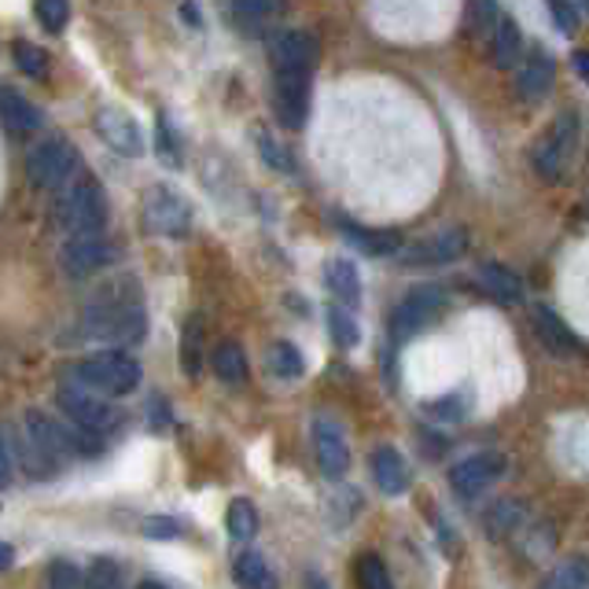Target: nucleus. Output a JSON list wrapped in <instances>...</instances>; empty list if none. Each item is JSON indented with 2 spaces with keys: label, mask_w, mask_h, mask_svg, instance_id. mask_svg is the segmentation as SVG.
I'll use <instances>...</instances> for the list:
<instances>
[{
  "label": "nucleus",
  "mask_w": 589,
  "mask_h": 589,
  "mask_svg": "<svg viewBox=\"0 0 589 589\" xmlns=\"http://www.w3.org/2000/svg\"><path fill=\"white\" fill-rule=\"evenodd\" d=\"M78 335L96 343L134 346L148 335V310L137 292H111L89 303L78 317Z\"/></svg>",
  "instance_id": "obj_1"
},
{
  "label": "nucleus",
  "mask_w": 589,
  "mask_h": 589,
  "mask_svg": "<svg viewBox=\"0 0 589 589\" xmlns=\"http://www.w3.org/2000/svg\"><path fill=\"white\" fill-rule=\"evenodd\" d=\"M52 222L63 228L67 236L78 233H104L107 225V196L100 177L92 170H78L63 188H56Z\"/></svg>",
  "instance_id": "obj_2"
},
{
  "label": "nucleus",
  "mask_w": 589,
  "mask_h": 589,
  "mask_svg": "<svg viewBox=\"0 0 589 589\" xmlns=\"http://www.w3.org/2000/svg\"><path fill=\"white\" fill-rule=\"evenodd\" d=\"M70 380L92 394H104V399H126V394L137 391L140 365H137V357H129L122 351H104V354L81 357L78 365H70Z\"/></svg>",
  "instance_id": "obj_3"
},
{
  "label": "nucleus",
  "mask_w": 589,
  "mask_h": 589,
  "mask_svg": "<svg viewBox=\"0 0 589 589\" xmlns=\"http://www.w3.org/2000/svg\"><path fill=\"white\" fill-rule=\"evenodd\" d=\"M575 148H579V115H563L557 118L542 137H538L534 151H531V163L538 177H546V181H560L563 174H568V166L575 159Z\"/></svg>",
  "instance_id": "obj_4"
},
{
  "label": "nucleus",
  "mask_w": 589,
  "mask_h": 589,
  "mask_svg": "<svg viewBox=\"0 0 589 589\" xmlns=\"http://www.w3.org/2000/svg\"><path fill=\"white\" fill-rule=\"evenodd\" d=\"M446 306H450V295L442 292V287H435V284L413 287V292H409L391 314V340L394 343L413 340V335L424 332L431 321H439V314Z\"/></svg>",
  "instance_id": "obj_5"
},
{
  "label": "nucleus",
  "mask_w": 589,
  "mask_h": 589,
  "mask_svg": "<svg viewBox=\"0 0 589 589\" xmlns=\"http://www.w3.org/2000/svg\"><path fill=\"white\" fill-rule=\"evenodd\" d=\"M78 174V148L67 137H45L27 155V177L38 188H63Z\"/></svg>",
  "instance_id": "obj_6"
},
{
  "label": "nucleus",
  "mask_w": 589,
  "mask_h": 589,
  "mask_svg": "<svg viewBox=\"0 0 589 589\" xmlns=\"http://www.w3.org/2000/svg\"><path fill=\"white\" fill-rule=\"evenodd\" d=\"M56 405L70 416V424L100 431V435H107V431H115L118 424H122V413H118L111 402H104V394H92L86 387H78V383L59 387L56 391Z\"/></svg>",
  "instance_id": "obj_7"
},
{
  "label": "nucleus",
  "mask_w": 589,
  "mask_h": 589,
  "mask_svg": "<svg viewBox=\"0 0 589 589\" xmlns=\"http://www.w3.org/2000/svg\"><path fill=\"white\" fill-rule=\"evenodd\" d=\"M468 251V233L464 228H442V233L420 236L402 251V266L409 269H435V266H450Z\"/></svg>",
  "instance_id": "obj_8"
},
{
  "label": "nucleus",
  "mask_w": 589,
  "mask_h": 589,
  "mask_svg": "<svg viewBox=\"0 0 589 589\" xmlns=\"http://www.w3.org/2000/svg\"><path fill=\"white\" fill-rule=\"evenodd\" d=\"M144 225L159 236H188L192 228V207L181 192L174 188H151L148 199H144Z\"/></svg>",
  "instance_id": "obj_9"
},
{
  "label": "nucleus",
  "mask_w": 589,
  "mask_h": 589,
  "mask_svg": "<svg viewBox=\"0 0 589 589\" xmlns=\"http://www.w3.org/2000/svg\"><path fill=\"white\" fill-rule=\"evenodd\" d=\"M115 258H118V251H115V244L104 233L67 236L63 251H59V262H63V269L70 276H92L96 269L111 266Z\"/></svg>",
  "instance_id": "obj_10"
},
{
  "label": "nucleus",
  "mask_w": 589,
  "mask_h": 589,
  "mask_svg": "<svg viewBox=\"0 0 589 589\" xmlns=\"http://www.w3.org/2000/svg\"><path fill=\"white\" fill-rule=\"evenodd\" d=\"M310 78H314V67H273L276 111L287 126H303L310 107Z\"/></svg>",
  "instance_id": "obj_11"
},
{
  "label": "nucleus",
  "mask_w": 589,
  "mask_h": 589,
  "mask_svg": "<svg viewBox=\"0 0 589 589\" xmlns=\"http://www.w3.org/2000/svg\"><path fill=\"white\" fill-rule=\"evenodd\" d=\"M504 472H509V461L501 453H472L450 468V487L461 498H472L483 494L487 487H494Z\"/></svg>",
  "instance_id": "obj_12"
},
{
  "label": "nucleus",
  "mask_w": 589,
  "mask_h": 589,
  "mask_svg": "<svg viewBox=\"0 0 589 589\" xmlns=\"http://www.w3.org/2000/svg\"><path fill=\"white\" fill-rule=\"evenodd\" d=\"M96 134L107 144V148H115L118 155H129V159H137L144 155V134H140V122L122 107H104V111H96L92 118Z\"/></svg>",
  "instance_id": "obj_13"
},
{
  "label": "nucleus",
  "mask_w": 589,
  "mask_h": 589,
  "mask_svg": "<svg viewBox=\"0 0 589 589\" xmlns=\"http://www.w3.org/2000/svg\"><path fill=\"white\" fill-rule=\"evenodd\" d=\"M22 431H27L33 442H38L52 464L63 468V464L75 461V446H70L67 424H59V420L41 413V409H27V413H22Z\"/></svg>",
  "instance_id": "obj_14"
},
{
  "label": "nucleus",
  "mask_w": 589,
  "mask_h": 589,
  "mask_svg": "<svg viewBox=\"0 0 589 589\" xmlns=\"http://www.w3.org/2000/svg\"><path fill=\"white\" fill-rule=\"evenodd\" d=\"M314 457L324 479H343L351 468V450H346L343 428L328 416L314 420Z\"/></svg>",
  "instance_id": "obj_15"
},
{
  "label": "nucleus",
  "mask_w": 589,
  "mask_h": 589,
  "mask_svg": "<svg viewBox=\"0 0 589 589\" xmlns=\"http://www.w3.org/2000/svg\"><path fill=\"white\" fill-rule=\"evenodd\" d=\"M369 472H372V483L380 487V494L387 498H402L409 494V468H405V457L394 450V446H376L369 457Z\"/></svg>",
  "instance_id": "obj_16"
},
{
  "label": "nucleus",
  "mask_w": 589,
  "mask_h": 589,
  "mask_svg": "<svg viewBox=\"0 0 589 589\" xmlns=\"http://www.w3.org/2000/svg\"><path fill=\"white\" fill-rule=\"evenodd\" d=\"M269 63L273 67H314L317 45L306 30H284V33H276L269 45Z\"/></svg>",
  "instance_id": "obj_17"
},
{
  "label": "nucleus",
  "mask_w": 589,
  "mask_h": 589,
  "mask_svg": "<svg viewBox=\"0 0 589 589\" xmlns=\"http://www.w3.org/2000/svg\"><path fill=\"white\" fill-rule=\"evenodd\" d=\"M343 236L351 239L365 251L372 258H387V255H402L405 251V239L399 228H369V225H357V222H343Z\"/></svg>",
  "instance_id": "obj_18"
},
{
  "label": "nucleus",
  "mask_w": 589,
  "mask_h": 589,
  "mask_svg": "<svg viewBox=\"0 0 589 589\" xmlns=\"http://www.w3.org/2000/svg\"><path fill=\"white\" fill-rule=\"evenodd\" d=\"M0 115H4L8 137H30L33 129H41V122H45V115L38 111V107L11 86H4V92H0Z\"/></svg>",
  "instance_id": "obj_19"
},
{
  "label": "nucleus",
  "mask_w": 589,
  "mask_h": 589,
  "mask_svg": "<svg viewBox=\"0 0 589 589\" xmlns=\"http://www.w3.org/2000/svg\"><path fill=\"white\" fill-rule=\"evenodd\" d=\"M552 78H557V67H552V59L534 52L527 63L516 70V92H520V100H542L552 89Z\"/></svg>",
  "instance_id": "obj_20"
},
{
  "label": "nucleus",
  "mask_w": 589,
  "mask_h": 589,
  "mask_svg": "<svg viewBox=\"0 0 589 589\" xmlns=\"http://www.w3.org/2000/svg\"><path fill=\"white\" fill-rule=\"evenodd\" d=\"M4 439L11 442V450H16V464H19L30 479H48V475L59 472V464L48 461L45 450L27 435V431H19V428L8 424V428H4Z\"/></svg>",
  "instance_id": "obj_21"
},
{
  "label": "nucleus",
  "mask_w": 589,
  "mask_h": 589,
  "mask_svg": "<svg viewBox=\"0 0 589 589\" xmlns=\"http://www.w3.org/2000/svg\"><path fill=\"white\" fill-rule=\"evenodd\" d=\"M479 284H483V292L490 298H498V303H504V306L523 303L520 273H512L509 266H501V262H487V266H479Z\"/></svg>",
  "instance_id": "obj_22"
},
{
  "label": "nucleus",
  "mask_w": 589,
  "mask_h": 589,
  "mask_svg": "<svg viewBox=\"0 0 589 589\" xmlns=\"http://www.w3.org/2000/svg\"><path fill=\"white\" fill-rule=\"evenodd\" d=\"M531 317H534V332H538V340H542L552 354H579V340L571 335V328L563 324L557 314H552L549 306H534L531 310Z\"/></svg>",
  "instance_id": "obj_23"
},
{
  "label": "nucleus",
  "mask_w": 589,
  "mask_h": 589,
  "mask_svg": "<svg viewBox=\"0 0 589 589\" xmlns=\"http://www.w3.org/2000/svg\"><path fill=\"white\" fill-rule=\"evenodd\" d=\"M324 281H328V292L340 298V306H357L362 303V276H357L354 262L351 258H332L328 262V273H324Z\"/></svg>",
  "instance_id": "obj_24"
},
{
  "label": "nucleus",
  "mask_w": 589,
  "mask_h": 589,
  "mask_svg": "<svg viewBox=\"0 0 589 589\" xmlns=\"http://www.w3.org/2000/svg\"><path fill=\"white\" fill-rule=\"evenodd\" d=\"M233 575H236L239 589H281V579H276V571L262 560V552H251V549L239 552L233 563Z\"/></svg>",
  "instance_id": "obj_25"
},
{
  "label": "nucleus",
  "mask_w": 589,
  "mask_h": 589,
  "mask_svg": "<svg viewBox=\"0 0 589 589\" xmlns=\"http://www.w3.org/2000/svg\"><path fill=\"white\" fill-rule=\"evenodd\" d=\"M523 52V38H520V27H516L512 19H501V27L494 30V38L487 41V56L494 67H512L516 59Z\"/></svg>",
  "instance_id": "obj_26"
},
{
  "label": "nucleus",
  "mask_w": 589,
  "mask_h": 589,
  "mask_svg": "<svg viewBox=\"0 0 589 589\" xmlns=\"http://www.w3.org/2000/svg\"><path fill=\"white\" fill-rule=\"evenodd\" d=\"M210 362H214V372H218L222 383H233V387H239V383L247 380V354H244V346L233 343V340L218 343V351H214Z\"/></svg>",
  "instance_id": "obj_27"
},
{
  "label": "nucleus",
  "mask_w": 589,
  "mask_h": 589,
  "mask_svg": "<svg viewBox=\"0 0 589 589\" xmlns=\"http://www.w3.org/2000/svg\"><path fill=\"white\" fill-rule=\"evenodd\" d=\"M527 523V509L520 501H498L494 509H487V534L494 542H504L512 531H520Z\"/></svg>",
  "instance_id": "obj_28"
},
{
  "label": "nucleus",
  "mask_w": 589,
  "mask_h": 589,
  "mask_svg": "<svg viewBox=\"0 0 589 589\" xmlns=\"http://www.w3.org/2000/svg\"><path fill=\"white\" fill-rule=\"evenodd\" d=\"M538 589H589V560L586 557L560 560Z\"/></svg>",
  "instance_id": "obj_29"
},
{
  "label": "nucleus",
  "mask_w": 589,
  "mask_h": 589,
  "mask_svg": "<svg viewBox=\"0 0 589 589\" xmlns=\"http://www.w3.org/2000/svg\"><path fill=\"white\" fill-rule=\"evenodd\" d=\"M424 413L431 420H439V424H461V420L472 413V394H468V391L439 394V399L424 402Z\"/></svg>",
  "instance_id": "obj_30"
},
{
  "label": "nucleus",
  "mask_w": 589,
  "mask_h": 589,
  "mask_svg": "<svg viewBox=\"0 0 589 589\" xmlns=\"http://www.w3.org/2000/svg\"><path fill=\"white\" fill-rule=\"evenodd\" d=\"M225 527L236 542H251V538L258 534V509L247 498H236L225 512Z\"/></svg>",
  "instance_id": "obj_31"
},
{
  "label": "nucleus",
  "mask_w": 589,
  "mask_h": 589,
  "mask_svg": "<svg viewBox=\"0 0 589 589\" xmlns=\"http://www.w3.org/2000/svg\"><path fill=\"white\" fill-rule=\"evenodd\" d=\"M269 369H273L281 380H303L306 362H303V354H298L295 343L276 340V343L269 346Z\"/></svg>",
  "instance_id": "obj_32"
},
{
  "label": "nucleus",
  "mask_w": 589,
  "mask_h": 589,
  "mask_svg": "<svg viewBox=\"0 0 589 589\" xmlns=\"http://www.w3.org/2000/svg\"><path fill=\"white\" fill-rule=\"evenodd\" d=\"M501 11H498V0H468V27L479 33V41H490L494 38V30L501 27Z\"/></svg>",
  "instance_id": "obj_33"
},
{
  "label": "nucleus",
  "mask_w": 589,
  "mask_h": 589,
  "mask_svg": "<svg viewBox=\"0 0 589 589\" xmlns=\"http://www.w3.org/2000/svg\"><path fill=\"white\" fill-rule=\"evenodd\" d=\"M354 575H357V589H394L387 563H383L376 552H362L354 563Z\"/></svg>",
  "instance_id": "obj_34"
},
{
  "label": "nucleus",
  "mask_w": 589,
  "mask_h": 589,
  "mask_svg": "<svg viewBox=\"0 0 589 589\" xmlns=\"http://www.w3.org/2000/svg\"><path fill=\"white\" fill-rule=\"evenodd\" d=\"M328 332H332L335 346H343V351H351V346L362 343V328H357L351 306H332L328 310Z\"/></svg>",
  "instance_id": "obj_35"
},
{
  "label": "nucleus",
  "mask_w": 589,
  "mask_h": 589,
  "mask_svg": "<svg viewBox=\"0 0 589 589\" xmlns=\"http://www.w3.org/2000/svg\"><path fill=\"white\" fill-rule=\"evenodd\" d=\"M228 16L244 19V22H266L276 19L284 11V0H225Z\"/></svg>",
  "instance_id": "obj_36"
},
{
  "label": "nucleus",
  "mask_w": 589,
  "mask_h": 589,
  "mask_svg": "<svg viewBox=\"0 0 589 589\" xmlns=\"http://www.w3.org/2000/svg\"><path fill=\"white\" fill-rule=\"evenodd\" d=\"M11 56H16V63H19L22 75L45 78V70H48V52H45V48H38L33 41H16V45H11Z\"/></svg>",
  "instance_id": "obj_37"
},
{
  "label": "nucleus",
  "mask_w": 589,
  "mask_h": 589,
  "mask_svg": "<svg viewBox=\"0 0 589 589\" xmlns=\"http://www.w3.org/2000/svg\"><path fill=\"white\" fill-rule=\"evenodd\" d=\"M33 11L48 33H59L70 19V0H33Z\"/></svg>",
  "instance_id": "obj_38"
},
{
  "label": "nucleus",
  "mask_w": 589,
  "mask_h": 589,
  "mask_svg": "<svg viewBox=\"0 0 589 589\" xmlns=\"http://www.w3.org/2000/svg\"><path fill=\"white\" fill-rule=\"evenodd\" d=\"M155 140H159V159L166 166H181V144L174 137V126L170 118L159 115V126H155Z\"/></svg>",
  "instance_id": "obj_39"
},
{
  "label": "nucleus",
  "mask_w": 589,
  "mask_h": 589,
  "mask_svg": "<svg viewBox=\"0 0 589 589\" xmlns=\"http://www.w3.org/2000/svg\"><path fill=\"white\" fill-rule=\"evenodd\" d=\"M86 589H118V563L96 557L86 571Z\"/></svg>",
  "instance_id": "obj_40"
},
{
  "label": "nucleus",
  "mask_w": 589,
  "mask_h": 589,
  "mask_svg": "<svg viewBox=\"0 0 589 589\" xmlns=\"http://www.w3.org/2000/svg\"><path fill=\"white\" fill-rule=\"evenodd\" d=\"M546 8H549V19H552V27H557L560 33H579V8L571 4V0H546Z\"/></svg>",
  "instance_id": "obj_41"
},
{
  "label": "nucleus",
  "mask_w": 589,
  "mask_h": 589,
  "mask_svg": "<svg viewBox=\"0 0 589 589\" xmlns=\"http://www.w3.org/2000/svg\"><path fill=\"white\" fill-rule=\"evenodd\" d=\"M144 538H181L185 534V523L174 520V516H148V520L140 523Z\"/></svg>",
  "instance_id": "obj_42"
},
{
  "label": "nucleus",
  "mask_w": 589,
  "mask_h": 589,
  "mask_svg": "<svg viewBox=\"0 0 589 589\" xmlns=\"http://www.w3.org/2000/svg\"><path fill=\"white\" fill-rule=\"evenodd\" d=\"M181 354H185V372H188V376H199V317H192L185 324V346H181Z\"/></svg>",
  "instance_id": "obj_43"
},
{
  "label": "nucleus",
  "mask_w": 589,
  "mask_h": 589,
  "mask_svg": "<svg viewBox=\"0 0 589 589\" xmlns=\"http://www.w3.org/2000/svg\"><path fill=\"white\" fill-rule=\"evenodd\" d=\"M52 589H86V575H81L75 563L56 560L52 563Z\"/></svg>",
  "instance_id": "obj_44"
},
{
  "label": "nucleus",
  "mask_w": 589,
  "mask_h": 589,
  "mask_svg": "<svg viewBox=\"0 0 589 589\" xmlns=\"http://www.w3.org/2000/svg\"><path fill=\"white\" fill-rule=\"evenodd\" d=\"M258 148H262V155H266V163H269V166H276V170H281V174L295 170L292 159H284V148H281V144H276L269 134H262V137H258Z\"/></svg>",
  "instance_id": "obj_45"
},
{
  "label": "nucleus",
  "mask_w": 589,
  "mask_h": 589,
  "mask_svg": "<svg viewBox=\"0 0 589 589\" xmlns=\"http://www.w3.org/2000/svg\"><path fill=\"white\" fill-rule=\"evenodd\" d=\"M148 409H151V420H155V428L159 431H166V428H174V416L166 413V402H163V394H151V402H148Z\"/></svg>",
  "instance_id": "obj_46"
},
{
  "label": "nucleus",
  "mask_w": 589,
  "mask_h": 589,
  "mask_svg": "<svg viewBox=\"0 0 589 589\" xmlns=\"http://www.w3.org/2000/svg\"><path fill=\"white\" fill-rule=\"evenodd\" d=\"M571 63H575V70H579V78L589 81V52H575V56H571Z\"/></svg>",
  "instance_id": "obj_47"
},
{
  "label": "nucleus",
  "mask_w": 589,
  "mask_h": 589,
  "mask_svg": "<svg viewBox=\"0 0 589 589\" xmlns=\"http://www.w3.org/2000/svg\"><path fill=\"white\" fill-rule=\"evenodd\" d=\"M137 589H170V586H163V582H155V579H148V582H140Z\"/></svg>",
  "instance_id": "obj_48"
},
{
  "label": "nucleus",
  "mask_w": 589,
  "mask_h": 589,
  "mask_svg": "<svg viewBox=\"0 0 589 589\" xmlns=\"http://www.w3.org/2000/svg\"><path fill=\"white\" fill-rule=\"evenodd\" d=\"M11 560H16V552H11V546H4V571L11 568Z\"/></svg>",
  "instance_id": "obj_49"
},
{
  "label": "nucleus",
  "mask_w": 589,
  "mask_h": 589,
  "mask_svg": "<svg viewBox=\"0 0 589 589\" xmlns=\"http://www.w3.org/2000/svg\"><path fill=\"white\" fill-rule=\"evenodd\" d=\"M310 589H328V586H324V582L317 586V575H310Z\"/></svg>",
  "instance_id": "obj_50"
},
{
  "label": "nucleus",
  "mask_w": 589,
  "mask_h": 589,
  "mask_svg": "<svg viewBox=\"0 0 589 589\" xmlns=\"http://www.w3.org/2000/svg\"><path fill=\"white\" fill-rule=\"evenodd\" d=\"M586 4H589V0H586Z\"/></svg>",
  "instance_id": "obj_51"
}]
</instances>
